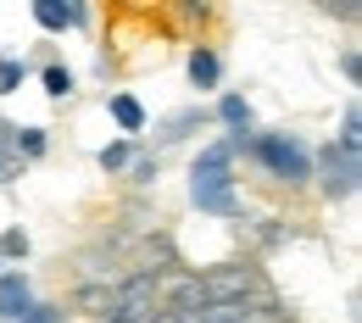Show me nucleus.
<instances>
[{
	"instance_id": "obj_1",
	"label": "nucleus",
	"mask_w": 362,
	"mask_h": 323,
	"mask_svg": "<svg viewBox=\"0 0 362 323\" xmlns=\"http://www.w3.org/2000/svg\"><path fill=\"white\" fill-rule=\"evenodd\" d=\"M189 201L206 218H245V201L234 195V145L228 139L201 145V156L189 162Z\"/></svg>"
},
{
	"instance_id": "obj_2",
	"label": "nucleus",
	"mask_w": 362,
	"mask_h": 323,
	"mask_svg": "<svg viewBox=\"0 0 362 323\" xmlns=\"http://www.w3.org/2000/svg\"><path fill=\"white\" fill-rule=\"evenodd\" d=\"M245 156H257L279 184H307V179H313V145H307L301 134H279V129L251 134Z\"/></svg>"
},
{
	"instance_id": "obj_3",
	"label": "nucleus",
	"mask_w": 362,
	"mask_h": 323,
	"mask_svg": "<svg viewBox=\"0 0 362 323\" xmlns=\"http://www.w3.org/2000/svg\"><path fill=\"white\" fill-rule=\"evenodd\" d=\"M313 173H323V195L329 201H346L351 189H357V179H362V162H357V151H346V145H323L313 156Z\"/></svg>"
},
{
	"instance_id": "obj_4",
	"label": "nucleus",
	"mask_w": 362,
	"mask_h": 323,
	"mask_svg": "<svg viewBox=\"0 0 362 323\" xmlns=\"http://www.w3.org/2000/svg\"><path fill=\"white\" fill-rule=\"evenodd\" d=\"M28 17L40 23V34H67V28H84V23H90V11L73 6V0H34Z\"/></svg>"
},
{
	"instance_id": "obj_5",
	"label": "nucleus",
	"mask_w": 362,
	"mask_h": 323,
	"mask_svg": "<svg viewBox=\"0 0 362 323\" xmlns=\"http://www.w3.org/2000/svg\"><path fill=\"white\" fill-rule=\"evenodd\" d=\"M28 307H34L28 274H23V268H6V274H0V323H17Z\"/></svg>"
},
{
	"instance_id": "obj_6",
	"label": "nucleus",
	"mask_w": 362,
	"mask_h": 323,
	"mask_svg": "<svg viewBox=\"0 0 362 323\" xmlns=\"http://www.w3.org/2000/svg\"><path fill=\"white\" fill-rule=\"evenodd\" d=\"M106 112H112V123L123 129V139H134V134H145V129H151L145 100H139V95H129V90H112V95H106Z\"/></svg>"
},
{
	"instance_id": "obj_7",
	"label": "nucleus",
	"mask_w": 362,
	"mask_h": 323,
	"mask_svg": "<svg viewBox=\"0 0 362 323\" xmlns=\"http://www.w3.org/2000/svg\"><path fill=\"white\" fill-rule=\"evenodd\" d=\"M218 123L228 129V139H234V134H257V112H251V100L234 95V90L218 95Z\"/></svg>"
},
{
	"instance_id": "obj_8",
	"label": "nucleus",
	"mask_w": 362,
	"mask_h": 323,
	"mask_svg": "<svg viewBox=\"0 0 362 323\" xmlns=\"http://www.w3.org/2000/svg\"><path fill=\"white\" fill-rule=\"evenodd\" d=\"M184 73H189L195 90H218V84H223V56H218L212 45H195L189 61H184Z\"/></svg>"
},
{
	"instance_id": "obj_9",
	"label": "nucleus",
	"mask_w": 362,
	"mask_h": 323,
	"mask_svg": "<svg viewBox=\"0 0 362 323\" xmlns=\"http://www.w3.org/2000/svg\"><path fill=\"white\" fill-rule=\"evenodd\" d=\"M40 90H45L50 100H73V90H78V73H73L67 61H50V67H40Z\"/></svg>"
},
{
	"instance_id": "obj_10",
	"label": "nucleus",
	"mask_w": 362,
	"mask_h": 323,
	"mask_svg": "<svg viewBox=\"0 0 362 323\" xmlns=\"http://www.w3.org/2000/svg\"><path fill=\"white\" fill-rule=\"evenodd\" d=\"M6 134H11V145H17V156H28V162L50 151V134H45V129H34V123H28V129H6Z\"/></svg>"
},
{
	"instance_id": "obj_11",
	"label": "nucleus",
	"mask_w": 362,
	"mask_h": 323,
	"mask_svg": "<svg viewBox=\"0 0 362 323\" xmlns=\"http://www.w3.org/2000/svg\"><path fill=\"white\" fill-rule=\"evenodd\" d=\"M100 173H123L129 162H134V139H112V145H100Z\"/></svg>"
},
{
	"instance_id": "obj_12",
	"label": "nucleus",
	"mask_w": 362,
	"mask_h": 323,
	"mask_svg": "<svg viewBox=\"0 0 362 323\" xmlns=\"http://www.w3.org/2000/svg\"><path fill=\"white\" fill-rule=\"evenodd\" d=\"M23 78H28V61H17V56L0 50V95H17V90H23Z\"/></svg>"
},
{
	"instance_id": "obj_13",
	"label": "nucleus",
	"mask_w": 362,
	"mask_h": 323,
	"mask_svg": "<svg viewBox=\"0 0 362 323\" xmlns=\"http://www.w3.org/2000/svg\"><path fill=\"white\" fill-rule=\"evenodd\" d=\"M334 145H346V151H362V112L357 106H346V117H340V134Z\"/></svg>"
},
{
	"instance_id": "obj_14",
	"label": "nucleus",
	"mask_w": 362,
	"mask_h": 323,
	"mask_svg": "<svg viewBox=\"0 0 362 323\" xmlns=\"http://www.w3.org/2000/svg\"><path fill=\"white\" fill-rule=\"evenodd\" d=\"M23 257H28V234L6 229V234H0V268H6V262H23Z\"/></svg>"
},
{
	"instance_id": "obj_15",
	"label": "nucleus",
	"mask_w": 362,
	"mask_h": 323,
	"mask_svg": "<svg viewBox=\"0 0 362 323\" xmlns=\"http://www.w3.org/2000/svg\"><path fill=\"white\" fill-rule=\"evenodd\" d=\"M17 323H67V318H62V307H40V301H34Z\"/></svg>"
},
{
	"instance_id": "obj_16",
	"label": "nucleus",
	"mask_w": 362,
	"mask_h": 323,
	"mask_svg": "<svg viewBox=\"0 0 362 323\" xmlns=\"http://www.w3.org/2000/svg\"><path fill=\"white\" fill-rule=\"evenodd\" d=\"M189 129H201V112H184V117H173V123H168V134H162V139H184Z\"/></svg>"
},
{
	"instance_id": "obj_17",
	"label": "nucleus",
	"mask_w": 362,
	"mask_h": 323,
	"mask_svg": "<svg viewBox=\"0 0 362 323\" xmlns=\"http://www.w3.org/2000/svg\"><path fill=\"white\" fill-rule=\"evenodd\" d=\"M156 173H162V162H151V156L134 162V184H156Z\"/></svg>"
},
{
	"instance_id": "obj_18",
	"label": "nucleus",
	"mask_w": 362,
	"mask_h": 323,
	"mask_svg": "<svg viewBox=\"0 0 362 323\" xmlns=\"http://www.w3.org/2000/svg\"><path fill=\"white\" fill-rule=\"evenodd\" d=\"M0 274H6V268H0Z\"/></svg>"
}]
</instances>
